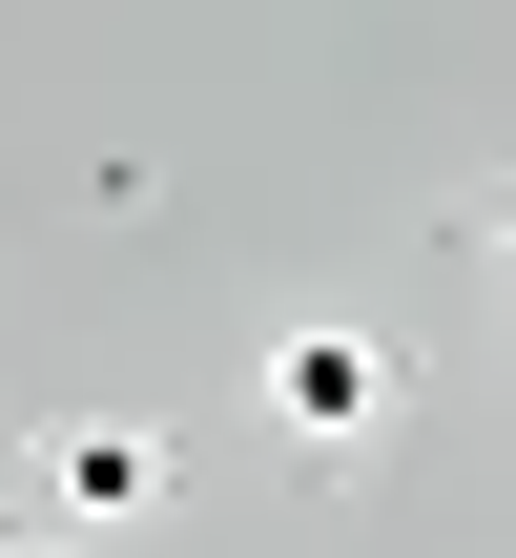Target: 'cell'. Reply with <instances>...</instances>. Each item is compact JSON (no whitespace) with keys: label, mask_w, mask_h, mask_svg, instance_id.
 Segmentation results:
<instances>
[{"label":"cell","mask_w":516,"mask_h":558,"mask_svg":"<svg viewBox=\"0 0 516 558\" xmlns=\"http://www.w3.org/2000/svg\"><path fill=\"white\" fill-rule=\"evenodd\" d=\"M269 435H290V456H331V476H352V456H372V435H393V352H372V331H352V311H310V331H269Z\"/></svg>","instance_id":"6da1fadb"},{"label":"cell","mask_w":516,"mask_h":558,"mask_svg":"<svg viewBox=\"0 0 516 558\" xmlns=\"http://www.w3.org/2000/svg\"><path fill=\"white\" fill-rule=\"evenodd\" d=\"M145 497H165V435H145V414H62V435H41V518H62V538H124Z\"/></svg>","instance_id":"7a4b0ae2"},{"label":"cell","mask_w":516,"mask_h":558,"mask_svg":"<svg viewBox=\"0 0 516 558\" xmlns=\"http://www.w3.org/2000/svg\"><path fill=\"white\" fill-rule=\"evenodd\" d=\"M476 269H496V290H516V207H496V228H476Z\"/></svg>","instance_id":"3957f363"},{"label":"cell","mask_w":516,"mask_h":558,"mask_svg":"<svg viewBox=\"0 0 516 558\" xmlns=\"http://www.w3.org/2000/svg\"><path fill=\"white\" fill-rule=\"evenodd\" d=\"M0 558H21V518H0Z\"/></svg>","instance_id":"277c9868"}]
</instances>
